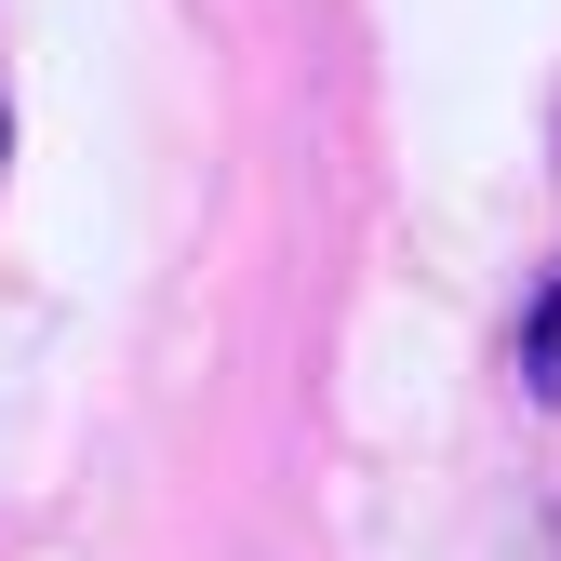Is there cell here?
I'll return each mask as SVG.
<instances>
[{
  "mask_svg": "<svg viewBox=\"0 0 561 561\" xmlns=\"http://www.w3.org/2000/svg\"><path fill=\"white\" fill-rule=\"evenodd\" d=\"M522 388H535V401H561V280H548L535 321H522Z\"/></svg>",
  "mask_w": 561,
  "mask_h": 561,
  "instance_id": "cell-1",
  "label": "cell"
}]
</instances>
